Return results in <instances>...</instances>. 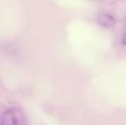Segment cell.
I'll list each match as a JSON object with an SVG mask.
<instances>
[{"label":"cell","instance_id":"cell-1","mask_svg":"<svg viewBox=\"0 0 126 125\" xmlns=\"http://www.w3.org/2000/svg\"><path fill=\"white\" fill-rule=\"evenodd\" d=\"M1 125H17L14 112L12 109H9L2 114L1 119Z\"/></svg>","mask_w":126,"mask_h":125},{"label":"cell","instance_id":"cell-2","mask_svg":"<svg viewBox=\"0 0 126 125\" xmlns=\"http://www.w3.org/2000/svg\"><path fill=\"white\" fill-rule=\"evenodd\" d=\"M98 23L105 28H109L115 25L116 21L111 15L102 14L98 18Z\"/></svg>","mask_w":126,"mask_h":125},{"label":"cell","instance_id":"cell-3","mask_svg":"<svg viewBox=\"0 0 126 125\" xmlns=\"http://www.w3.org/2000/svg\"><path fill=\"white\" fill-rule=\"evenodd\" d=\"M122 42L124 45H126V34H124V36L123 37V39H122Z\"/></svg>","mask_w":126,"mask_h":125}]
</instances>
